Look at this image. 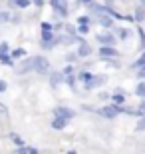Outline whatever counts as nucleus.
Listing matches in <instances>:
<instances>
[{
    "mask_svg": "<svg viewBox=\"0 0 145 154\" xmlns=\"http://www.w3.org/2000/svg\"><path fill=\"white\" fill-rule=\"evenodd\" d=\"M18 152H22V154H36V152H38V148H34V146H26V144H22V146H18Z\"/></svg>",
    "mask_w": 145,
    "mask_h": 154,
    "instance_id": "obj_13",
    "label": "nucleus"
},
{
    "mask_svg": "<svg viewBox=\"0 0 145 154\" xmlns=\"http://www.w3.org/2000/svg\"><path fill=\"white\" fill-rule=\"evenodd\" d=\"M68 124V118H62V116H56V118L52 120V128L54 130H64Z\"/></svg>",
    "mask_w": 145,
    "mask_h": 154,
    "instance_id": "obj_8",
    "label": "nucleus"
},
{
    "mask_svg": "<svg viewBox=\"0 0 145 154\" xmlns=\"http://www.w3.org/2000/svg\"><path fill=\"white\" fill-rule=\"evenodd\" d=\"M54 116H62V118H74L76 116V112L74 110H70V108H66V106H58L56 110H54Z\"/></svg>",
    "mask_w": 145,
    "mask_h": 154,
    "instance_id": "obj_5",
    "label": "nucleus"
},
{
    "mask_svg": "<svg viewBox=\"0 0 145 154\" xmlns=\"http://www.w3.org/2000/svg\"><path fill=\"white\" fill-rule=\"evenodd\" d=\"M10 50V44H8V42H0V54H2V52H8Z\"/></svg>",
    "mask_w": 145,
    "mask_h": 154,
    "instance_id": "obj_23",
    "label": "nucleus"
},
{
    "mask_svg": "<svg viewBox=\"0 0 145 154\" xmlns=\"http://www.w3.org/2000/svg\"><path fill=\"white\" fill-rule=\"evenodd\" d=\"M78 32H80V34H88V32H89V26H88V24H80V26H78Z\"/></svg>",
    "mask_w": 145,
    "mask_h": 154,
    "instance_id": "obj_21",
    "label": "nucleus"
},
{
    "mask_svg": "<svg viewBox=\"0 0 145 154\" xmlns=\"http://www.w3.org/2000/svg\"><path fill=\"white\" fill-rule=\"evenodd\" d=\"M16 70L20 74H26V72H40V74H44V72L50 70V64H48V60L44 56H32V58H26Z\"/></svg>",
    "mask_w": 145,
    "mask_h": 154,
    "instance_id": "obj_1",
    "label": "nucleus"
},
{
    "mask_svg": "<svg viewBox=\"0 0 145 154\" xmlns=\"http://www.w3.org/2000/svg\"><path fill=\"white\" fill-rule=\"evenodd\" d=\"M117 34H119V38H123V40H125V38L129 36V32H127V30H123V28H119V32H117Z\"/></svg>",
    "mask_w": 145,
    "mask_h": 154,
    "instance_id": "obj_25",
    "label": "nucleus"
},
{
    "mask_svg": "<svg viewBox=\"0 0 145 154\" xmlns=\"http://www.w3.org/2000/svg\"><path fill=\"white\" fill-rule=\"evenodd\" d=\"M72 72H74L72 66H66V68H64V74H72Z\"/></svg>",
    "mask_w": 145,
    "mask_h": 154,
    "instance_id": "obj_30",
    "label": "nucleus"
},
{
    "mask_svg": "<svg viewBox=\"0 0 145 154\" xmlns=\"http://www.w3.org/2000/svg\"><path fill=\"white\" fill-rule=\"evenodd\" d=\"M0 112H2V114H6V112H8V110H6V106L2 102H0Z\"/></svg>",
    "mask_w": 145,
    "mask_h": 154,
    "instance_id": "obj_32",
    "label": "nucleus"
},
{
    "mask_svg": "<svg viewBox=\"0 0 145 154\" xmlns=\"http://www.w3.org/2000/svg\"><path fill=\"white\" fill-rule=\"evenodd\" d=\"M139 76H141V78H145V68H143V70L139 72Z\"/></svg>",
    "mask_w": 145,
    "mask_h": 154,
    "instance_id": "obj_34",
    "label": "nucleus"
},
{
    "mask_svg": "<svg viewBox=\"0 0 145 154\" xmlns=\"http://www.w3.org/2000/svg\"><path fill=\"white\" fill-rule=\"evenodd\" d=\"M97 112H100L101 116H106V118H115L119 112H123V108H121V106H117V104L113 102L112 106H103V108H100Z\"/></svg>",
    "mask_w": 145,
    "mask_h": 154,
    "instance_id": "obj_2",
    "label": "nucleus"
},
{
    "mask_svg": "<svg viewBox=\"0 0 145 154\" xmlns=\"http://www.w3.org/2000/svg\"><path fill=\"white\" fill-rule=\"evenodd\" d=\"M10 6H18V8H28L30 6V0H8Z\"/></svg>",
    "mask_w": 145,
    "mask_h": 154,
    "instance_id": "obj_12",
    "label": "nucleus"
},
{
    "mask_svg": "<svg viewBox=\"0 0 145 154\" xmlns=\"http://www.w3.org/2000/svg\"><path fill=\"white\" fill-rule=\"evenodd\" d=\"M10 20H12V14H10V12H0V24L10 22Z\"/></svg>",
    "mask_w": 145,
    "mask_h": 154,
    "instance_id": "obj_18",
    "label": "nucleus"
},
{
    "mask_svg": "<svg viewBox=\"0 0 145 154\" xmlns=\"http://www.w3.org/2000/svg\"><path fill=\"white\" fill-rule=\"evenodd\" d=\"M100 56H103V58H117L119 54H117V50L113 48V46H109V44H103L100 48Z\"/></svg>",
    "mask_w": 145,
    "mask_h": 154,
    "instance_id": "obj_4",
    "label": "nucleus"
},
{
    "mask_svg": "<svg viewBox=\"0 0 145 154\" xmlns=\"http://www.w3.org/2000/svg\"><path fill=\"white\" fill-rule=\"evenodd\" d=\"M8 90V84H6L4 80H0V92H6Z\"/></svg>",
    "mask_w": 145,
    "mask_h": 154,
    "instance_id": "obj_29",
    "label": "nucleus"
},
{
    "mask_svg": "<svg viewBox=\"0 0 145 154\" xmlns=\"http://www.w3.org/2000/svg\"><path fill=\"white\" fill-rule=\"evenodd\" d=\"M10 56L12 58H22V56H26V50H24V48H16V50H12Z\"/></svg>",
    "mask_w": 145,
    "mask_h": 154,
    "instance_id": "obj_17",
    "label": "nucleus"
},
{
    "mask_svg": "<svg viewBox=\"0 0 145 154\" xmlns=\"http://www.w3.org/2000/svg\"><path fill=\"white\" fill-rule=\"evenodd\" d=\"M66 82L70 86H72V88H76V76H72V74H66Z\"/></svg>",
    "mask_w": 145,
    "mask_h": 154,
    "instance_id": "obj_20",
    "label": "nucleus"
},
{
    "mask_svg": "<svg viewBox=\"0 0 145 154\" xmlns=\"http://www.w3.org/2000/svg\"><path fill=\"white\" fill-rule=\"evenodd\" d=\"M62 82H66V74L64 72H52L50 74V84L56 88L58 84H62Z\"/></svg>",
    "mask_w": 145,
    "mask_h": 154,
    "instance_id": "obj_6",
    "label": "nucleus"
},
{
    "mask_svg": "<svg viewBox=\"0 0 145 154\" xmlns=\"http://www.w3.org/2000/svg\"><path fill=\"white\" fill-rule=\"evenodd\" d=\"M0 62L4 64V66H12V64H14V58H12L8 52H2V54H0Z\"/></svg>",
    "mask_w": 145,
    "mask_h": 154,
    "instance_id": "obj_10",
    "label": "nucleus"
},
{
    "mask_svg": "<svg viewBox=\"0 0 145 154\" xmlns=\"http://www.w3.org/2000/svg\"><path fill=\"white\" fill-rule=\"evenodd\" d=\"M78 78H80V80H82V82L86 84V82H89V80L94 78V74H89V72H80V74H78Z\"/></svg>",
    "mask_w": 145,
    "mask_h": 154,
    "instance_id": "obj_16",
    "label": "nucleus"
},
{
    "mask_svg": "<svg viewBox=\"0 0 145 154\" xmlns=\"http://www.w3.org/2000/svg\"><path fill=\"white\" fill-rule=\"evenodd\" d=\"M143 18H145V14H143V10L139 8V10H137V14H135V20H143Z\"/></svg>",
    "mask_w": 145,
    "mask_h": 154,
    "instance_id": "obj_27",
    "label": "nucleus"
},
{
    "mask_svg": "<svg viewBox=\"0 0 145 154\" xmlns=\"http://www.w3.org/2000/svg\"><path fill=\"white\" fill-rule=\"evenodd\" d=\"M103 82H106V76H94L89 82H86V88H88V90H91V88H97V86L103 84Z\"/></svg>",
    "mask_w": 145,
    "mask_h": 154,
    "instance_id": "obj_7",
    "label": "nucleus"
},
{
    "mask_svg": "<svg viewBox=\"0 0 145 154\" xmlns=\"http://www.w3.org/2000/svg\"><path fill=\"white\" fill-rule=\"evenodd\" d=\"M97 42H101V44H109V46H113V44H115V38H113L112 34H97Z\"/></svg>",
    "mask_w": 145,
    "mask_h": 154,
    "instance_id": "obj_9",
    "label": "nucleus"
},
{
    "mask_svg": "<svg viewBox=\"0 0 145 154\" xmlns=\"http://www.w3.org/2000/svg\"><path fill=\"white\" fill-rule=\"evenodd\" d=\"M78 22H80V24H89V16H80Z\"/></svg>",
    "mask_w": 145,
    "mask_h": 154,
    "instance_id": "obj_26",
    "label": "nucleus"
},
{
    "mask_svg": "<svg viewBox=\"0 0 145 154\" xmlns=\"http://www.w3.org/2000/svg\"><path fill=\"white\" fill-rule=\"evenodd\" d=\"M137 130H145V114H143V118H141V122L137 124Z\"/></svg>",
    "mask_w": 145,
    "mask_h": 154,
    "instance_id": "obj_28",
    "label": "nucleus"
},
{
    "mask_svg": "<svg viewBox=\"0 0 145 154\" xmlns=\"http://www.w3.org/2000/svg\"><path fill=\"white\" fill-rule=\"evenodd\" d=\"M137 94H139V96H143V98H145V82H141V84L137 86Z\"/></svg>",
    "mask_w": 145,
    "mask_h": 154,
    "instance_id": "obj_24",
    "label": "nucleus"
},
{
    "mask_svg": "<svg viewBox=\"0 0 145 154\" xmlns=\"http://www.w3.org/2000/svg\"><path fill=\"white\" fill-rule=\"evenodd\" d=\"M113 102H115V104H121L123 102V100H125V96H123V94H113Z\"/></svg>",
    "mask_w": 145,
    "mask_h": 154,
    "instance_id": "obj_22",
    "label": "nucleus"
},
{
    "mask_svg": "<svg viewBox=\"0 0 145 154\" xmlns=\"http://www.w3.org/2000/svg\"><path fill=\"white\" fill-rule=\"evenodd\" d=\"M100 24L101 26H112V18H109V14H100Z\"/></svg>",
    "mask_w": 145,
    "mask_h": 154,
    "instance_id": "obj_14",
    "label": "nucleus"
},
{
    "mask_svg": "<svg viewBox=\"0 0 145 154\" xmlns=\"http://www.w3.org/2000/svg\"><path fill=\"white\" fill-rule=\"evenodd\" d=\"M10 140H12V142H14V146H16V148H18V146H22V144H24V140H22V138H20V136H18V134H14V132H12V134H10Z\"/></svg>",
    "mask_w": 145,
    "mask_h": 154,
    "instance_id": "obj_15",
    "label": "nucleus"
},
{
    "mask_svg": "<svg viewBox=\"0 0 145 154\" xmlns=\"http://www.w3.org/2000/svg\"><path fill=\"white\" fill-rule=\"evenodd\" d=\"M56 16H68V0H50Z\"/></svg>",
    "mask_w": 145,
    "mask_h": 154,
    "instance_id": "obj_3",
    "label": "nucleus"
},
{
    "mask_svg": "<svg viewBox=\"0 0 145 154\" xmlns=\"http://www.w3.org/2000/svg\"><path fill=\"white\" fill-rule=\"evenodd\" d=\"M78 2H82V4H91L94 0H78Z\"/></svg>",
    "mask_w": 145,
    "mask_h": 154,
    "instance_id": "obj_33",
    "label": "nucleus"
},
{
    "mask_svg": "<svg viewBox=\"0 0 145 154\" xmlns=\"http://www.w3.org/2000/svg\"><path fill=\"white\" fill-rule=\"evenodd\" d=\"M32 2H34L36 6H44V2H46V0H32Z\"/></svg>",
    "mask_w": 145,
    "mask_h": 154,
    "instance_id": "obj_31",
    "label": "nucleus"
},
{
    "mask_svg": "<svg viewBox=\"0 0 145 154\" xmlns=\"http://www.w3.org/2000/svg\"><path fill=\"white\" fill-rule=\"evenodd\" d=\"M133 68H145V52L141 54V58L137 62H133Z\"/></svg>",
    "mask_w": 145,
    "mask_h": 154,
    "instance_id": "obj_19",
    "label": "nucleus"
},
{
    "mask_svg": "<svg viewBox=\"0 0 145 154\" xmlns=\"http://www.w3.org/2000/svg\"><path fill=\"white\" fill-rule=\"evenodd\" d=\"M89 54H91V48H89L88 44H86V42H82V46H80L78 48V56H89Z\"/></svg>",
    "mask_w": 145,
    "mask_h": 154,
    "instance_id": "obj_11",
    "label": "nucleus"
}]
</instances>
